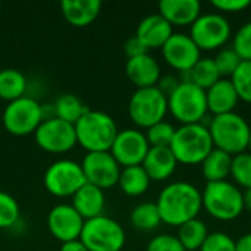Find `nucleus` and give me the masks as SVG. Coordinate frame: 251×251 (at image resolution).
I'll use <instances>...</instances> for the list:
<instances>
[{
	"label": "nucleus",
	"mask_w": 251,
	"mask_h": 251,
	"mask_svg": "<svg viewBox=\"0 0 251 251\" xmlns=\"http://www.w3.org/2000/svg\"><path fill=\"white\" fill-rule=\"evenodd\" d=\"M26 78L18 69H3L0 71V99L7 103L15 101L25 96Z\"/></svg>",
	"instance_id": "obj_26"
},
{
	"label": "nucleus",
	"mask_w": 251,
	"mask_h": 251,
	"mask_svg": "<svg viewBox=\"0 0 251 251\" xmlns=\"http://www.w3.org/2000/svg\"><path fill=\"white\" fill-rule=\"evenodd\" d=\"M201 200L203 209L218 221H234L244 212L243 191L229 181L206 182Z\"/></svg>",
	"instance_id": "obj_5"
},
{
	"label": "nucleus",
	"mask_w": 251,
	"mask_h": 251,
	"mask_svg": "<svg viewBox=\"0 0 251 251\" xmlns=\"http://www.w3.org/2000/svg\"><path fill=\"white\" fill-rule=\"evenodd\" d=\"M200 251H237V243L225 232H212L207 235Z\"/></svg>",
	"instance_id": "obj_37"
},
{
	"label": "nucleus",
	"mask_w": 251,
	"mask_h": 251,
	"mask_svg": "<svg viewBox=\"0 0 251 251\" xmlns=\"http://www.w3.org/2000/svg\"><path fill=\"white\" fill-rule=\"evenodd\" d=\"M43 122L41 104L32 97H21L7 103L3 112L4 129L16 137L34 134Z\"/></svg>",
	"instance_id": "obj_10"
},
{
	"label": "nucleus",
	"mask_w": 251,
	"mask_h": 251,
	"mask_svg": "<svg viewBox=\"0 0 251 251\" xmlns=\"http://www.w3.org/2000/svg\"><path fill=\"white\" fill-rule=\"evenodd\" d=\"M175 131L176 128L172 124L162 121L146 129V138L150 147H171L175 137Z\"/></svg>",
	"instance_id": "obj_32"
},
{
	"label": "nucleus",
	"mask_w": 251,
	"mask_h": 251,
	"mask_svg": "<svg viewBox=\"0 0 251 251\" xmlns=\"http://www.w3.org/2000/svg\"><path fill=\"white\" fill-rule=\"evenodd\" d=\"M60 9L68 24H71L72 26L82 28L91 25L97 19L101 10V1L100 0H63L60 3Z\"/></svg>",
	"instance_id": "obj_23"
},
{
	"label": "nucleus",
	"mask_w": 251,
	"mask_h": 251,
	"mask_svg": "<svg viewBox=\"0 0 251 251\" xmlns=\"http://www.w3.org/2000/svg\"><path fill=\"white\" fill-rule=\"evenodd\" d=\"M212 6L222 13H237L251 7L250 0H213Z\"/></svg>",
	"instance_id": "obj_39"
},
{
	"label": "nucleus",
	"mask_w": 251,
	"mask_h": 251,
	"mask_svg": "<svg viewBox=\"0 0 251 251\" xmlns=\"http://www.w3.org/2000/svg\"><path fill=\"white\" fill-rule=\"evenodd\" d=\"M235 243H237V251H251V232L243 235Z\"/></svg>",
	"instance_id": "obj_43"
},
{
	"label": "nucleus",
	"mask_w": 251,
	"mask_h": 251,
	"mask_svg": "<svg viewBox=\"0 0 251 251\" xmlns=\"http://www.w3.org/2000/svg\"><path fill=\"white\" fill-rule=\"evenodd\" d=\"M150 182L151 179L149 178L147 172L141 165H138V166L122 168L118 185L124 194L129 197H140L149 190Z\"/></svg>",
	"instance_id": "obj_25"
},
{
	"label": "nucleus",
	"mask_w": 251,
	"mask_h": 251,
	"mask_svg": "<svg viewBox=\"0 0 251 251\" xmlns=\"http://www.w3.org/2000/svg\"><path fill=\"white\" fill-rule=\"evenodd\" d=\"M124 51L126 54L128 59H132V57H138V56H143V54H147L149 53V49L134 35L131 38L126 40L125 46H124Z\"/></svg>",
	"instance_id": "obj_40"
},
{
	"label": "nucleus",
	"mask_w": 251,
	"mask_h": 251,
	"mask_svg": "<svg viewBox=\"0 0 251 251\" xmlns=\"http://www.w3.org/2000/svg\"><path fill=\"white\" fill-rule=\"evenodd\" d=\"M19 204L13 196L0 191V229L12 228L19 219Z\"/></svg>",
	"instance_id": "obj_35"
},
{
	"label": "nucleus",
	"mask_w": 251,
	"mask_h": 251,
	"mask_svg": "<svg viewBox=\"0 0 251 251\" xmlns=\"http://www.w3.org/2000/svg\"><path fill=\"white\" fill-rule=\"evenodd\" d=\"M207 110L213 116L225 115L235 112V107L240 101V97L228 78H221L209 90H206Z\"/></svg>",
	"instance_id": "obj_20"
},
{
	"label": "nucleus",
	"mask_w": 251,
	"mask_h": 251,
	"mask_svg": "<svg viewBox=\"0 0 251 251\" xmlns=\"http://www.w3.org/2000/svg\"><path fill=\"white\" fill-rule=\"evenodd\" d=\"M232 49L244 62H251V21L232 35Z\"/></svg>",
	"instance_id": "obj_36"
},
{
	"label": "nucleus",
	"mask_w": 251,
	"mask_h": 251,
	"mask_svg": "<svg viewBox=\"0 0 251 251\" xmlns=\"http://www.w3.org/2000/svg\"><path fill=\"white\" fill-rule=\"evenodd\" d=\"M188 35L200 51H212L225 47L232 37V28L222 13H201L190 26Z\"/></svg>",
	"instance_id": "obj_9"
},
{
	"label": "nucleus",
	"mask_w": 251,
	"mask_h": 251,
	"mask_svg": "<svg viewBox=\"0 0 251 251\" xmlns=\"http://www.w3.org/2000/svg\"><path fill=\"white\" fill-rule=\"evenodd\" d=\"M247 151H250L251 153V132H250V141H249V150Z\"/></svg>",
	"instance_id": "obj_45"
},
{
	"label": "nucleus",
	"mask_w": 251,
	"mask_h": 251,
	"mask_svg": "<svg viewBox=\"0 0 251 251\" xmlns=\"http://www.w3.org/2000/svg\"><path fill=\"white\" fill-rule=\"evenodd\" d=\"M104 206H106L104 191L88 182L82 185L72 196V207L79 213V216L84 221L101 216Z\"/></svg>",
	"instance_id": "obj_22"
},
{
	"label": "nucleus",
	"mask_w": 251,
	"mask_h": 251,
	"mask_svg": "<svg viewBox=\"0 0 251 251\" xmlns=\"http://www.w3.org/2000/svg\"><path fill=\"white\" fill-rule=\"evenodd\" d=\"M159 15L172 26H191L201 15V3L199 0H162Z\"/></svg>",
	"instance_id": "obj_19"
},
{
	"label": "nucleus",
	"mask_w": 251,
	"mask_h": 251,
	"mask_svg": "<svg viewBox=\"0 0 251 251\" xmlns=\"http://www.w3.org/2000/svg\"><path fill=\"white\" fill-rule=\"evenodd\" d=\"M215 63H216V68L221 74L222 78H231L235 71L238 69V66L241 65V57L235 53V50L232 47H225V49H221L218 51V54L213 57Z\"/></svg>",
	"instance_id": "obj_34"
},
{
	"label": "nucleus",
	"mask_w": 251,
	"mask_h": 251,
	"mask_svg": "<svg viewBox=\"0 0 251 251\" xmlns=\"http://www.w3.org/2000/svg\"><path fill=\"white\" fill-rule=\"evenodd\" d=\"M240 100L251 104V62H241L235 74L229 78Z\"/></svg>",
	"instance_id": "obj_33"
},
{
	"label": "nucleus",
	"mask_w": 251,
	"mask_h": 251,
	"mask_svg": "<svg viewBox=\"0 0 251 251\" xmlns=\"http://www.w3.org/2000/svg\"><path fill=\"white\" fill-rule=\"evenodd\" d=\"M0 9H1V4H0Z\"/></svg>",
	"instance_id": "obj_46"
},
{
	"label": "nucleus",
	"mask_w": 251,
	"mask_h": 251,
	"mask_svg": "<svg viewBox=\"0 0 251 251\" xmlns=\"http://www.w3.org/2000/svg\"><path fill=\"white\" fill-rule=\"evenodd\" d=\"M200 166L203 178L207 182L228 181V176H231L232 156L222 150L213 149Z\"/></svg>",
	"instance_id": "obj_24"
},
{
	"label": "nucleus",
	"mask_w": 251,
	"mask_h": 251,
	"mask_svg": "<svg viewBox=\"0 0 251 251\" xmlns=\"http://www.w3.org/2000/svg\"><path fill=\"white\" fill-rule=\"evenodd\" d=\"M207 128L215 149L222 150L232 157L249 150L251 126L241 115L231 112L213 116Z\"/></svg>",
	"instance_id": "obj_3"
},
{
	"label": "nucleus",
	"mask_w": 251,
	"mask_h": 251,
	"mask_svg": "<svg viewBox=\"0 0 251 251\" xmlns=\"http://www.w3.org/2000/svg\"><path fill=\"white\" fill-rule=\"evenodd\" d=\"M243 200H244V210L251 212V190H246L243 193Z\"/></svg>",
	"instance_id": "obj_44"
},
{
	"label": "nucleus",
	"mask_w": 251,
	"mask_h": 251,
	"mask_svg": "<svg viewBox=\"0 0 251 251\" xmlns=\"http://www.w3.org/2000/svg\"><path fill=\"white\" fill-rule=\"evenodd\" d=\"M59 251H88V249L82 244L81 240H74V241L63 243Z\"/></svg>",
	"instance_id": "obj_42"
},
{
	"label": "nucleus",
	"mask_w": 251,
	"mask_h": 251,
	"mask_svg": "<svg viewBox=\"0 0 251 251\" xmlns=\"http://www.w3.org/2000/svg\"><path fill=\"white\" fill-rule=\"evenodd\" d=\"M125 74L137 88L156 87L159 79L162 78V69L159 62L149 53L128 59L125 65Z\"/></svg>",
	"instance_id": "obj_17"
},
{
	"label": "nucleus",
	"mask_w": 251,
	"mask_h": 251,
	"mask_svg": "<svg viewBox=\"0 0 251 251\" xmlns=\"http://www.w3.org/2000/svg\"><path fill=\"white\" fill-rule=\"evenodd\" d=\"M174 34V26L159 13H153L141 19L137 26L135 37L149 49H162Z\"/></svg>",
	"instance_id": "obj_18"
},
{
	"label": "nucleus",
	"mask_w": 251,
	"mask_h": 251,
	"mask_svg": "<svg viewBox=\"0 0 251 251\" xmlns=\"http://www.w3.org/2000/svg\"><path fill=\"white\" fill-rule=\"evenodd\" d=\"M190 82L197 85L201 90H209L213 84H216L222 76L216 68L213 57H201L191 71H188Z\"/></svg>",
	"instance_id": "obj_29"
},
{
	"label": "nucleus",
	"mask_w": 251,
	"mask_h": 251,
	"mask_svg": "<svg viewBox=\"0 0 251 251\" xmlns=\"http://www.w3.org/2000/svg\"><path fill=\"white\" fill-rule=\"evenodd\" d=\"M231 176L238 188L251 190V153L244 151L232 157Z\"/></svg>",
	"instance_id": "obj_31"
},
{
	"label": "nucleus",
	"mask_w": 251,
	"mask_h": 251,
	"mask_svg": "<svg viewBox=\"0 0 251 251\" xmlns=\"http://www.w3.org/2000/svg\"><path fill=\"white\" fill-rule=\"evenodd\" d=\"M34 135L37 146L41 150L53 154L66 153L78 144L75 125L65 122L59 118L43 121Z\"/></svg>",
	"instance_id": "obj_12"
},
{
	"label": "nucleus",
	"mask_w": 251,
	"mask_h": 251,
	"mask_svg": "<svg viewBox=\"0 0 251 251\" xmlns=\"http://www.w3.org/2000/svg\"><path fill=\"white\" fill-rule=\"evenodd\" d=\"M53 109L56 118L69 122L72 125H75L82 118V115L88 110V107L82 103V100L71 93L59 96L53 103Z\"/></svg>",
	"instance_id": "obj_28"
},
{
	"label": "nucleus",
	"mask_w": 251,
	"mask_h": 251,
	"mask_svg": "<svg viewBox=\"0 0 251 251\" xmlns=\"http://www.w3.org/2000/svg\"><path fill=\"white\" fill-rule=\"evenodd\" d=\"M85 184L81 163L74 160L53 162L44 174V187L54 197H72Z\"/></svg>",
	"instance_id": "obj_11"
},
{
	"label": "nucleus",
	"mask_w": 251,
	"mask_h": 251,
	"mask_svg": "<svg viewBox=\"0 0 251 251\" xmlns=\"http://www.w3.org/2000/svg\"><path fill=\"white\" fill-rule=\"evenodd\" d=\"M168 110L181 125L203 124L209 113L206 91L191 82H181L168 97Z\"/></svg>",
	"instance_id": "obj_6"
},
{
	"label": "nucleus",
	"mask_w": 251,
	"mask_h": 251,
	"mask_svg": "<svg viewBox=\"0 0 251 251\" xmlns=\"http://www.w3.org/2000/svg\"><path fill=\"white\" fill-rule=\"evenodd\" d=\"M141 166L151 181H166L175 174L178 162L169 147H150Z\"/></svg>",
	"instance_id": "obj_21"
},
{
	"label": "nucleus",
	"mask_w": 251,
	"mask_h": 251,
	"mask_svg": "<svg viewBox=\"0 0 251 251\" xmlns=\"http://www.w3.org/2000/svg\"><path fill=\"white\" fill-rule=\"evenodd\" d=\"M79 240L88 251H121L126 235L115 219L101 215L84 222Z\"/></svg>",
	"instance_id": "obj_7"
},
{
	"label": "nucleus",
	"mask_w": 251,
	"mask_h": 251,
	"mask_svg": "<svg viewBox=\"0 0 251 251\" xmlns=\"http://www.w3.org/2000/svg\"><path fill=\"white\" fill-rule=\"evenodd\" d=\"M165 62L175 71L188 72L201 59V51L188 34L174 32L160 49Z\"/></svg>",
	"instance_id": "obj_15"
},
{
	"label": "nucleus",
	"mask_w": 251,
	"mask_h": 251,
	"mask_svg": "<svg viewBox=\"0 0 251 251\" xmlns=\"http://www.w3.org/2000/svg\"><path fill=\"white\" fill-rule=\"evenodd\" d=\"M156 204L162 222L169 226L179 228L181 225L196 219L201 212V191L185 181L171 182L160 191Z\"/></svg>",
	"instance_id": "obj_1"
},
{
	"label": "nucleus",
	"mask_w": 251,
	"mask_h": 251,
	"mask_svg": "<svg viewBox=\"0 0 251 251\" xmlns=\"http://www.w3.org/2000/svg\"><path fill=\"white\" fill-rule=\"evenodd\" d=\"M178 163L185 166L201 165L209 153L215 149L207 125L191 124L181 125L175 131L174 141L169 147Z\"/></svg>",
	"instance_id": "obj_4"
},
{
	"label": "nucleus",
	"mask_w": 251,
	"mask_h": 251,
	"mask_svg": "<svg viewBox=\"0 0 251 251\" xmlns=\"http://www.w3.org/2000/svg\"><path fill=\"white\" fill-rule=\"evenodd\" d=\"M84 222L85 221L72 207V204H57L47 216V228L50 234L62 244L79 240Z\"/></svg>",
	"instance_id": "obj_16"
},
{
	"label": "nucleus",
	"mask_w": 251,
	"mask_h": 251,
	"mask_svg": "<svg viewBox=\"0 0 251 251\" xmlns=\"http://www.w3.org/2000/svg\"><path fill=\"white\" fill-rule=\"evenodd\" d=\"M146 251H185V249L175 235L162 234L149 241Z\"/></svg>",
	"instance_id": "obj_38"
},
{
	"label": "nucleus",
	"mask_w": 251,
	"mask_h": 251,
	"mask_svg": "<svg viewBox=\"0 0 251 251\" xmlns=\"http://www.w3.org/2000/svg\"><path fill=\"white\" fill-rule=\"evenodd\" d=\"M129 221L134 228L140 231H153L156 229L162 222L159 209L156 203H140L135 206L129 215Z\"/></svg>",
	"instance_id": "obj_30"
},
{
	"label": "nucleus",
	"mask_w": 251,
	"mask_h": 251,
	"mask_svg": "<svg viewBox=\"0 0 251 251\" xmlns=\"http://www.w3.org/2000/svg\"><path fill=\"white\" fill-rule=\"evenodd\" d=\"M85 181L100 190H109L118 185L122 168L110 151L87 153L81 162Z\"/></svg>",
	"instance_id": "obj_13"
},
{
	"label": "nucleus",
	"mask_w": 251,
	"mask_h": 251,
	"mask_svg": "<svg viewBox=\"0 0 251 251\" xmlns=\"http://www.w3.org/2000/svg\"><path fill=\"white\" fill-rule=\"evenodd\" d=\"M118 132V125L113 118L100 110L88 109L75 124L76 143L87 153L110 151Z\"/></svg>",
	"instance_id": "obj_2"
},
{
	"label": "nucleus",
	"mask_w": 251,
	"mask_h": 251,
	"mask_svg": "<svg viewBox=\"0 0 251 251\" xmlns=\"http://www.w3.org/2000/svg\"><path fill=\"white\" fill-rule=\"evenodd\" d=\"M209 234L210 232L206 224L201 219L196 218L178 228L176 238L179 240L185 251H200Z\"/></svg>",
	"instance_id": "obj_27"
},
{
	"label": "nucleus",
	"mask_w": 251,
	"mask_h": 251,
	"mask_svg": "<svg viewBox=\"0 0 251 251\" xmlns=\"http://www.w3.org/2000/svg\"><path fill=\"white\" fill-rule=\"evenodd\" d=\"M181 82H179V79H178V76H174V75H166V76H162L160 79H159V82H157V88L166 96V97H169L176 88H178V85H179Z\"/></svg>",
	"instance_id": "obj_41"
},
{
	"label": "nucleus",
	"mask_w": 251,
	"mask_h": 251,
	"mask_svg": "<svg viewBox=\"0 0 251 251\" xmlns=\"http://www.w3.org/2000/svg\"><path fill=\"white\" fill-rule=\"evenodd\" d=\"M149 150L150 144L144 132L140 129H122L118 132L110 153L121 168H129L143 165Z\"/></svg>",
	"instance_id": "obj_14"
},
{
	"label": "nucleus",
	"mask_w": 251,
	"mask_h": 251,
	"mask_svg": "<svg viewBox=\"0 0 251 251\" xmlns=\"http://www.w3.org/2000/svg\"><path fill=\"white\" fill-rule=\"evenodd\" d=\"M168 97L157 88H137L129 99L128 113L138 128H150L162 121L168 113Z\"/></svg>",
	"instance_id": "obj_8"
}]
</instances>
